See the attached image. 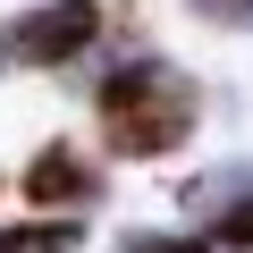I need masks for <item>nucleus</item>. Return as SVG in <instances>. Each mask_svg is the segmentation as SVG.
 <instances>
[{
	"label": "nucleus",
	"instance_id": "f257e3e1",
	"mask_svg": "<svg viewBox=\"0 0 253 253\" xmlns=\"http://www.w3.org/2000/svg\"><path fill=\"white\" fill-rule=\"evenodd\" d=\"M93 126H101V152L110 161H169V152L194 144L203 93L161 51H118L101 68V84H93Z\"/></svg>",
	"mask_w": 253,
	"mask_h": 253
},
{
	"label": "nucleus",
	"instance_id": "f03ea898",
	"mask_svg": "<svg viewBox=\"0 0 253 253\" xmlns=\"http://www.w3.org/2000/svg\"><path fill=\"white\" fill-rule=\"evenodd\" d=\"M101 42V0H42V9H17L0 26V76L26 68H68Z\"/></svg>",
	"mask_w": 253,
	"mask_h": 253
},
{
	"label": "nucleus",
	"instance_id": "7ed1b4c3",
	"mask_svg": "<svg viewBox=\"0 0 253 253\" xmlns=\"http://www.w3.org/2000/svg\"><path fill=\"white\" fill-rule=\"evenodd\" d=\"M17 194L34 203V219H76V211H93V203H101V161H93L76 135H51V144L26 161Z\"/></svg>",
	"mask_w": 253,
	"mask_h": 253
},
{
	"label": "nucleus",
	"instance_id": "20e7f679",
	"mask_svg": "<svg viewBox=\"0 0 253 253\" xmlns=\"http://www.w3.org/2000/svg\"><path fill=\"white\" fill-rule=\"evenodd\" d=\"M186 219L211 236V253H253V161L203 169L186 186Z\"/></svg>",
	"mask_w": 253,
	"mask_h": 253
},
{
	"label": "nucleus",
	"instance_id": "39448f33",
	"mask_svg": "<svg viewBox=\"0 0 253 253\" xmlns=\"http://www.w3.org/2000/svg\"><path fill=\"white\" fill-rule=\"evenodd\" d=\"M0 253H84V219H17L0 228Z\"/></svg>",
	"mask_w": 253,
	"mask_h": 253
},
{
	"label": "nucleus",
	"instance_id": "423d86ee",
	"mask_svg": "<svg viewBox=\"0 0 253 253\" xmlns=\"http://www.w3.org/2000/svg\"><path fill=\"white\" fill-rule=\"evenodd\" d=\"M118 253H211V236H169V228H135Z\"/></svg>",
	"mask_w": 253,
	"mask_h": 253
},
{
	"label": "nucleus",
	"instance_id": "0eeeda50",
	"mask_svg": "<svg viewBox=\"0 0 253 253\" xmlns=\"http://www.w3.org/2000/svg\"><path fill=\"white\" fill-rule=\"evenodd\" d=\"M203 26H253V0H186Z\"/></svg>",
	"mask_w": 253,
	"mask_h": 253
}]
</instances>
